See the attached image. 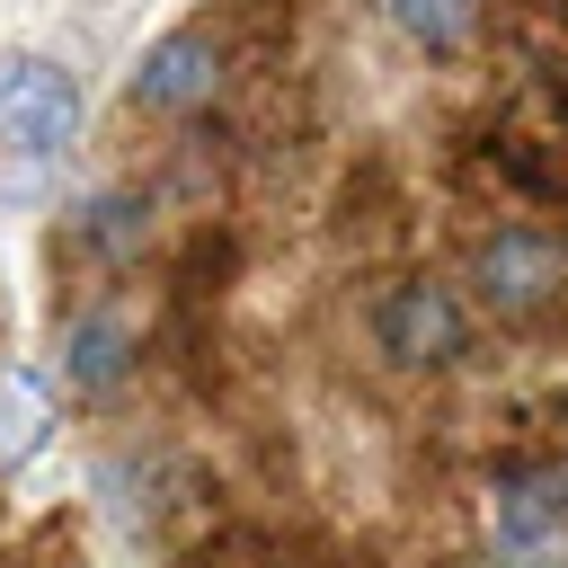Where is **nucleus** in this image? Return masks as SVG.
Masks as SVG:
<instances>
[{"mask_svg":"<svg viewBox=\"0 0 568 568\" xmlns=\"http://www.w3.org/2000/svg\"><path fill=\"white\" fill-rule=\"evenodd\" d=\"M373 346H382L399 373H444V364H462V346H470V311H462L453 284L408 275V284H390V293L373 302Z\"/></svg>","mask_w":568,"mask_h":568,"instance_id":"f257e3e1","label":"nucleus"},{"mask_svg":"<svg viewBox=\"0 0 568 568\" xmlns=\"http://www.w3.org/2000/svg\"><path fill=\"white\" fill-rule=\"evenodd\" d=\"M488 559L497 568H568V488H559V470H506L488 488Z\"/></svg>","mask_w":568,"mask_h":568,"instance_id":"f03ea898","label":"nucleus"},{"mask_svg":"<svg viewBox=\"0 0 568 568\" xmlns=\"http://www.w3.org/2000/svg\"><path fill=\"white\" fill-rule=\"evenodd\" d=\"M470 293L497 311V320H541L559 293H568V248L550 231H488L470 248Z\"/></svg>","mask_w":568,"mask_h":568,"instance_id":"7ed1b4c3","label":"nucleus"},{"mask_svg":"<svg viewBox=\"0 0 568 568\" xmlns=\"http://www.w3.org/2000/svg\"><path fill=\"white\" fill-rule=\"evenodd\" d=\"M80 133V80L53 53H0V142L44 160Z\"/></svg>","mask_w":568,"mask_h":568,"instance_id":"20e7f679","label":"nucleus"},{"mask_svg":"<svg viewBox=\"0 0 568 568\" xmlns=\"http://www.w3.org/2000/svg\"><path fill=\"white\" fill-rule=\"evenodd\" d=\"M213 89H222V53H213L204 27L160 36V44L142 53V71H133V106H151V115H186V106H204Z\"/></svg>","mask_w":568,"mask_h":568,"instance_id":"39448f33","label":"nucleus"},{"mask_svg":"<svg viewBox=\"0 0 568 568\" xmlns=\"http://www.w3.org/2000/svg\"><path fill=\"white\" fill-rule=\"evenodd\" d=\"M124 364H133V328H124L115 311H89V320L62 328V382H71V390H115Z\"/></svg>","mask_w":568,"mask_h":568,"instance_id":"423d86ee","label":"nucleus"},{"mask_svg":"<svg viewBox=\"0 0 568 568\" xmlns=\"http://www.w3.org/2000/svg\"><path fill=\"white\" fill-rule=\"evenodd\" d=\"M44 426H53L44 382H36V373H0V470H9V462H27V453L44 444Z\"/></svg>","mask_w":568,"mask_h":568,"instance_id":"0eeeda50","label":"nucleus"},{"mask_svg":"<svg viewBox=\"0 0 568 568\" xmlns=\"http://www.w3.org/2000/svg\"><path fill=\"white\" fill-rule=\"evenodd\" d=\"M80 231H89L98 257H133L142 231H151V213H142V195H98V204L80 213Z\"/></svg>","mask_w":568,"mask_h":568,"instance_id":"6e6552de","label":"nucleus"},{"mask_svg":"<svg viewBox=\"0 0 568 568\" xmlns=\"http://www.w3.org/2000/svg\"><path fill=\"white\" fill-rule=\"evenodd\" d=\"M390 18H399L417 44H435V53L462 36V0H390Z\"/></svg>","mask_w":568,"mask_h":568,"instance_id":"1a4fd4ad","label":"nucleus"},{"mask_svg":"<svg viewBox=\"0 0 568 568\" xmlns=\"http://www.w3.org/2000/svg\"><path fill=\"white\" fill-rule=\"evenodd\" d=\"M559 488H568V462H559Z\"/></svg>","mask_w":568,"mask_h":568,"instance_id":"9d476101","label":"nucleus"}]
</instances>
